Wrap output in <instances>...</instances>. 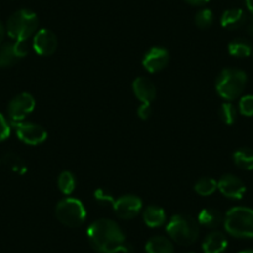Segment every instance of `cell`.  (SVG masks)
<instances>
[{
    "instance_id": "26",
    "label": "cell",
    "mask_w": 253,
    "mask_h": 253,
    "mask_svg": "<svg viewBox=\"0 0 253 253\" xmlns=\"http://www.w3.org/2000/svg\"><path fill=\"white\" fill-rule=\"evenodd\" d=\"M213 23V13L210 9H201L195 15V24L200 29H209Z\"/></svg>"
},
{
    "instance_id": "36",
    "label": "cell",
    "mask_w": 253,
    "mask_h": 253,
    "mask_svg": "<svg viewBox=\"0 0 253 253\" xmlns=\"http://www.w3.org/2000/svg\"><path fill=\"white\" fill-rule=\"evenodd\" d=\"M240 253H253V250H245V251H241Z\"/></svg>"
},
{
    "instance_id": "15",
    "label": "cell",
    "mask_w": 253,
    "mask_h": 253,
    "mask_svg": "<svg viewBox=\"0 0 253 253\" xmlns=\"http://www.w3.org/2000/svg\"><path fill=\"white\" fill-rule=\"evenodd\" d=\"M246 23H247V16H246L245 11L240 8L227 9L226 11H223L222 16H221V25L227 30H237V29L245 26Z\"/></svg>"
},
{
    "instance_id": "29",
    "label": "cell",
    "mask_w": 253,
    "mask_h": 253,
    "mask_svg": "<svg viewBox=\"0 0 253 253\" xmlns=\"http://www.w3.org/2000/svg\"><path fill=\"white\" fill-rule=\"evenodd\" d=\"M11 133V124L8 119L0 113V143L8 139Z\"/></svg>"
},
{
    "instance_id": "16",
    "label": "cell",
    "mask_w": 253,
    "mask_h": 253,
    "mask_svg": "<svg viewBox=\"0 0 253 253\" xmlns=\"http://www.w3.org/2000/svg\"><path fill=\"white\" fill-rule=\"evenodd\" d=\"M143 221L148 227L157 228L167 222V213L164 209L157 205H150L143 210Z\"/></svg>"
},
{
    "instance_id": "20",
    "label": "cell",
    "mask_w": 253,
    "mask_h": 253,
    "mask_svg": "<svg viewBox=\"0 0 253 253\" xmlns=\"http://www.w3.org/2000/svg\"><path fill=\"white\" fill-rule=\"evenodd\" d=\"M253 46L250 40L245 38H237L233 39L230 43H228V53L235 57L243 58L248 57L252 53Z\"/></svg>"
},
{
    "instance_id": "21",
    "label": "cell",
    "mask_w": 253,
    "mask_h": 253,
    "mask_svg": "<svg viewBox=\"0 0 253 253\" xmlns=\"http://www.w3.org/2000/svg\"><path fill=\"white\" fill-rule=\"evenodd\" d=\"M233 162L240 169L253 170V150L250 148H240L233 153Z\"/></svg>"
},
{
    "instance_id": "32",
    "label": "cell",
    "mask_w": 253,
    "mask_h": 253,
    "mask_svg": "<svg viewBox=\"0 0 253 253\" xmlns=\"http://www.w3.org/2000/svg\"><path fill=\"white\" fill-rule=\"evenodd\" d=\"M187 4L190 5H195V6H203L205 4H208L210 0H185Z\"/></svg>"
},
{
    "instance_id": "31",
    "label": "cell",
    "mask_w": 253,
    "mask_h": 253,
    "mask_svg": "<svg viewBox=\"0 0 253 253\" xmlns=\"http://www.w3.org/2000/svg\"><path fill=\"white\" fill-rule=\"evenodd\" d=\"M14 45H15V50L18 52V56L21 58L26 57L29 53V43L28 41H14Z\"/></svg>"
},
{
    "instance_id": "35",
    "label": "cell",
    "mask_w": 253,
    "mask_h": 253,
    "mask_svg": "<svg viewBox=\"0 0 253 253\" xmlns=\"http://www.w3.org/2000/svg\"><path fill=\"white\" fill-rule=\"evenodd\" d=\"M246 6H247L248 11L253 14V0H246Z\"/></svg>"
},
{
    "instance_id": "10",
    "label": "cell",
    "mask_w": 253,
    "mask_h": 253,
    "mask_svg": "<svg viewBox=\"0 0 253 253\" xmlns=\"http://www.w3.org/2000/svg\"><path fill=\"white\" fill-rule=\"evenodd\" d=\"M57 38L48 29H40L33 36V48L38 55L51 56L57 50Z\"/></svg>"
},
{
    "instance_id": "2",
    "label": "cell",
    "mask_w": 253,
    "mask_h": 253,
    "mask_svg": "<svg viewBox=\"0 0 253 253\" xmlns=\"http://www.w3.org/2000/svg\"><path fill=\"white\" fill-rule=\"evenodd\" d=\"M223 227L236 238H253V209L235 206L226 212Z\"/></svg>"
},
{
    "instance_id": "8",
    "label": "cell",
    "mask_w": 253,
    "mask_h": 253,
    "mask_svg": "<svg viewBox=\"0 0 253 253\" xmlns=\"http://www.w3.org/2000/svg\"><path fill=\"white\" fill-rule=\"evenodd\" d=\"M35 106L36 102L33 94L28 93V92L16 94L8 104L9 119L11 123L25 121L26 117L33 113Z\"/></svg>"
},
{
    "instance_id": "3",
    "label": "cell",
    "mask_w": 253,
    "mask_h": 253,
    "mask_svg": "<svg viewBox=\"0 0 253 253\" xmlns=\"http://www.w3.org/2000/svg\"><path fill=\"white\" fill-rule=\"evenodd\" d=\"M6 34L14 41H28L39 28V18L29 9H20L11 14L5 24Z\"/></svg>"
},
{
    "instance_id": "13",
    "label": "cell",
    "mask_w": 253,
    "mask_h": 253,
    "mask_svg": "<svg viewBox=\"0 0 253 253\" xmlns=\"http://www.w3.org/2000/svg\"><path fill=\"white\" fill-rule=\"evenodd\" d=\"M133 93L142 103H150L157 97V88L153 81L147 77H137L132 84Z\"/></svg>"
},
{
    "instance_id": "14",
    "label": "cell",
    "mask_w": 253,
    "mask_h": 253,
    "mask_svg": "<svg viewBox=\"0 0 253 253\" xmlns=\"http://www.w3.org/2000/svg\"><path fill=\"white\" fill-rule=\"evenodd\" d=\"M227 238L221 231H212L203 242L204 253H223L227 250Z\"/></svg>"
},
{
    "instance_id": "19",
    "label": "cell",
    "mask_w": 253,
    "mask_h": 253,
    "mask_svg": "<svg viewBox=\"0 0 253 253\" xmlns=\"http://www.w3.org/2000/svg\"><path fill=\"white\" fill-rule=\"evenodd\" d=\"M20 57L15 50V45L13 42H3L0 45V67L6 69V67L14 66Z\"/></svg>"
},
{
    "instance_id": "4",
    "label": "cell",
    "mask_w": 253,
    "mask_h": 253,
    "mask_svg": "<svg viewBox=\"0 0 253 253\" xmlns=\"http://www.w3.org/2000/svg\"><path fill=\"white\" fill-rule=\"evenodd\" d=\"M167 232L170 240L180 246L193 245L199 237V222L187 215H175L168 221Z\"/></svg>"
},
{
    "instance_id": "18",
    "label": "cell",
    "mask_w": 253,
    "mask_h": 253,
    "mask_svg": "<svg viewBox=\"0 0 253 253\" xmlns=\"http://www.w3.org/2000/svg\"><path fill=\"white\" fill-rule=\"evenodd\" d=\"M147 253H174V245L171 240L165 236H154L145 245Z\"/></svg>"
},
{
    "instance_id": "11",
    "label": "cell",
    "mask_w": 253,
    "mask_h": 253,
    "mask_svg": "<svg viewBox=\"0 0 253 253\" xmlns=\"http://www.w3.org/2000/svg\"><path fill=\"white\" fill-rule=\"evenodd\" d=\"M217 190L225 198L241 200L246 193V185L240 177L232 174H226L217 181Z\"/></svg>"
},
{
    "instance_id": "24",
    "label": "cell",
    "mask_w": 253,
    "mask_h": 253,
    "mask_svg": "<svg viewBox=\"0 0 253 253\" xmlns=\"http://www.w3.org/2000/svg\"><path fill=\"white\" fill-rule=\"evenodd\" d=\"M194 189L200 196H210L217 190V181L212 177H201L195 182Z\"/></svg>"
},
{
    "instance_id": "30",
    "label": "cell",
    "mask_w": 253,
    "mask_h": 253,
    "mask_svg": "<svg viewBox=\"0 0 253 253\" xmlns=\"http://www.w3.org/2000/svg\"><path fill=\"white\" fill-rule=\"evenodd\" d=\"M137 113H138V117H139L140 119H143V121H147V119H149L150 117H152V113H153L152 104L142 103L139 107H138Z\"/></svg>"
},
{
    "instance_id": "23",
    "label": "cell",
    "mask_w": 253,
    "mask_h": 253,
    "mask_svg": "<svg viewBox=\"0 0 253 253\" xmlns=\"http://www.w3.org/2000/svg\"><path fill=\"white\" fill-rule=\"evenodd\" d=\"M0 163L4 165V167L9 168L11 171L18 172V174L23 175L28 171V167H26L25 162L21 159L19 155L13 154V153H9V154L4 155L1 159H0Z\"/></svg>"
},
{
    "instance_id": "27",
    "label": "cell",
    "mask_w": 253,
    "mask_h": 253,
    "mask_svg": "<svg viewBox=\"0 0 253 253\" xmlns=\"http://www.w3.org/2000/svg\"><path fill=\"white\" fill-rule=\"evenodd\" d=\"M238 111L242 116L253 117V94H246L241 97L238 102Z\"/></svg>"
},
{
    "instance_id": "25",
    "label": "cell",
    "mask_w": 253,
    "mask_h": 253,
    "mask_svg": "<svg viewBox=\"0 0 253 253\" xmlns=\"http://www.w3.org/2000/svg\"><path fill=\"white\" fill-rule=\"evenodd\" d=\"M218 113H220V118L223 123L233 124L236 122V119H237L238 109L236 108V106L232 102L226 101L225 103L221 104Z\"/></svg>"
},
{
    "instance_id": "34",
    "label": "cell",
    "mask_w": 253,
    "mask_h": 253,
    "mask_svg": "<svg viewBox=\"0 0 253 253\" xmlns=\"http://www.w3.org/2000/svg\"><path fill=\"white\" fill-rule=\"evenodd\" d=\"M246 30H247V34L248 35L253 36V18L251 19V20H247V23H246Z\"/></svg>"
},
{
    "instance_id": "6",
    "label": "cell",
    "mask_w": 253,
    "mask_h": 253,
    "mask_svg": "<svg viewBox=\"0 0 253 253\" xmlns=\"http://www.w3.org/2000/svg\"><path fill=\"white\" fill-rule=\"evenodd\" d=\"M56 217L67 227H80L86 221L87 212L82 201L75 198H65L56 205Z\"/></svg>"
},
{
    "instance_id": "17",
    "label": "cell",
    "mask_w": 253,
    "mask_h": 253,
    "mask_svg": "<svg viewBox=\"0 0 253 253\" xmlns=\"http://www.w3.org/2000/svg\"><path fill=\"white\" fill-rule=\"evenodd\" d=\"M223 217L220 210H216L212 208H206L199 212L198 222L199 225L204 226L206 228H217L221 223H223Z\"/></svg>"
},
{
    "instance_id": "9",
    "label": "cell",
    "mask_w": 253,
    "mask_h": 253,
    "mask_svg": "<svg viewBox=\"0 0 253 253\" xmlns=\"http://www.w3.org/2000/svg\"><path fill=\"white\" fill-rule=\"evenodd\" d=\"M113 211L119 218L132 220L137 217L143 210V201L137 195H123L112 204Z\"/></svg>"
},
{
    "instance_id": "5",
    "label": "cell",
    "mask_w": 253,
    "mask_h": 253,
    "mask_svg": "<svg viewBox=\"0 0 253 253\" xmlns=\"http://www.w3.org/2000/svg\"><path fill=\"white\" fill-rule=\"evenodd\" d=\"M247 84V75L238 69H225L216 80V91L227 102L241 97Z\"/></svg>"
},
{
    "instance_id": "7",
    "label": "cell",
    "mask_w": 253,
    "mask_h": 253,
    "mask_svg": "<svg viewBox=\"0 0 253 253\" xmlns=\"http://www.w3.org/2000/svg\"><path fill=\"white\" fill-rule=\"evenodd\" d=\"M19 139L28 145H40L47 139V132L42 126L34 122H16L11 123Z\"/></svg>"
},
{
    "instance_id": "33",
    "label": "cell",
    "mask_w": 253,
    "mask_h": 253,
    "mask_svg": "<svg viewBox=\"0 0 253 253\" xmlns=\"http://www.w3.org/2000/svg\"><path fill=\"white\" fill-rule=\"evenodd\" d=\"M5 35H6V28H5V25H4V24L0 21V45L3 43Z\"/></svg>"
},
{
    "instance_id": "28",
    "label": "cell",
    "mask_w": 253,
    "mask_h": 253,
    "mask_svg": "<svg viewBox=\"0 0 253 253\" xmlns=\"http://www.w3.org/2000/svg\"><path fill=\"white\" fill-rule=\"evenodd\" d=\"M93 195H94V200H96L97 203L102 204V205L113 204L114 200H116V199L113 198V195H112L108 190L106 189H97L96 191H94Z\"/></svg>"
},
{
    "instance_id": "22",
    "label": "cell",
    "mask_w": 253,
    "mask_h": 253,
    "mask_svg": "<svg viewBox=\"0 0 253 253\" xmlns=\"http://www.w3.org/2000/svg\"><path fill=\"white\" fill-rule=\"evenodd\" d=\"M76 185H77L76 176H75L71 171H69V170L62 171L60 175H58L57 186L63 195H66V196L71 195V194L75 191V189H76Z\"/></svg>"
},
{
    "instance_id": "12",
    "label": "cell",
    "mask_w": 253,
    "mask_h": 253,
    "mask_svg": "<svg viewBox=\"0 0 253 253\" xmlns=\"http://www.w3.org/2000/svg\"><path fill=\"white\" fill-rule=\"evenodd\" d=\"M169 51L164 47H152L143 57V67L150 74L164 70L169 63Z\"/></svg>"
},
{
    "instance_id": "1",
    "label": "cell",
    "mask_w": 253,
    "mask_h": 253,
    "mask_svg": "<svg viewBox=\"0 0 253 253\" xmlns=\"http://www.w3.org/2000/svg\"><path fill=\"white\" fill-rule=\"evenodd\" d=\"M87 238L98 253H129L132 251L123 230L109 218H99L92 222L87 230Z\"/></svg>"
}]
</instances>
